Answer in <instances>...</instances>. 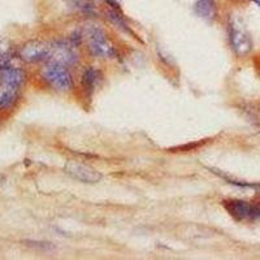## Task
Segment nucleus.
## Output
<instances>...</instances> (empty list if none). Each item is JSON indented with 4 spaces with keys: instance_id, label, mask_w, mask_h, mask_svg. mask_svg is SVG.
I'll return each instance as SVG.
<instances>
[{
    "instance_id": "nucleus-8",
    "label": "nucleus",
    "mask_w": 260,
    "mask_h": 260,
    "mask_svg": "<svg viewBox=\"0 0 260 260\" xmlns=\"http://www.w3.org/2000/svg\"><path fill=\"white\" fill-rule=\"evenodd\" d=\"M26 74L18 67L15 65H7L0 68V86L9 87V89L20 90V87L24 85Z\"/></svg>"
},
{
    "instance_id": "nucleus-11",
    "label": "nucleus",
    "mask_w": 260,
    "mask_h": 260,
    "mask_svg": "<svg viewBox=\"0 0 260 260\" xmlns=\"http://www.w3.org/2000/svg\"><path fill=\"white\" fill-rule=\"evenodd\" d=\"M13 52L12 48L7 45L6 42H0V68L12 64Z\"/></svg>"
},
{
    "instance_id": "nucleus-3",
    "label": "nucleus",
    "mask_w": 260,
    "mask_h": 260,
    "mask_svg": "<svg viewBox=\"0 0 260 260\" xmlns=\"http://www.w3.org/2000/svg\"><path fill=\"white\" fill-rule=\"evenodd\" d=\"M229 41L234 52L240 56L248 53L252 48V41L250 34L240 20H232L229 24Z\"/></svg>"
},
{
    "instance_id": "nucleus-6",
    "label": "nucleus",
    "mask_w": 260,
    "mask_h": 260,
    "mask_svg": "<svg viewBox=\"0 0 260 260\" xmlns=\"http://www.w3.org/2000/svg\"><path fill=\"white\" fill-rule=\"evenodd\" d=\"M77 60V52H76V48L73 46L68 45V43H65V42L61 41L51 43L50 57H48L47 61L57 62V64L69 67V65L76 64Z\"/></svg>"
},
{
    "instance_id": "nucleus-12",
    "label": "nucleus",
    "mask_w": 260,
    "mask_h": 260,
    "mask_svg": "<svg viewBox=\"0 0 260 260\" xmlns=\"http://www.w3.org/2000/svg\"><path fill=\"white\" fill-rule=\"evenodd\" d=\"M98 80H99V72L95 71V69L89 68L87 71H85V73H83V85H85V87H87V89H94L98 83Z\"/></svg>"
},
{
    "instance_id": "nucleus-10",
    "label": "nucleus",
    "mask_w": 260,
    "mask_h": 260,
    "mask_svg": "<svg viewBox=\"0 0 260 260\" xmlns=\"http://www.w3.org/2000/svg\"><path fill=\"white\" fill-rule=\"evenodd\" d=\"M18 98V90L3 87L0 89V110H9L15 106Z\"/></svg>"
},
{
    "instance_id": "nucleus-13",
    "label": "nucleus",
    "mask_w": 260,
    "mask_h": 260,
    "mask_svg": "<svg viewBox=\"0 0 260 260\" xmlns=\"http://www.w3.org/2000/svg\"><path fill=\"white\" fill-rule=\"evenodd\" d=\"M104 3H107L112 9H120V2L118 0H102Z\"/></svg>"
},
{
    "instance_id": "nucleus-2",
    "label": "nucleus",
    "mask_w": 260,
    "mask_h": 260,
    "mask_svg": "<svg viewBox=\"0 0 260 260\" xmlns=\"http://www.w3.org/2000/svg\"><path fill=\"white\" fill-rule=\"evenodd\" d=\"M42 76L46 82L57 91L68 92L73 89V77L65 65L47 61L45 68L42 69Z\"/></svg>"
},
{
    "instance_id": "nucleus-9",
    "label": "nucleus",
    "mask_w": 260,
    "mask_h": 260,
    "mask_svg": "<svg viewBox=\"0 0 260 260\" xmlns=\"http://www.w3.org/2000/svg\"><path fill=\"white\" fill-rule=\"evenodd\" d=\"M195 11L204 20H213L217 15V7L215 0H198L195 4Z\"/></svg>"
},
{
    "instance_id": "nucleus-5",
    "label": "nucleus",
    "mask_w": 260,
    "mask_h": 260,
    "mask_svg": "<svg viewBox=\"0 0 260 260\" xmlns=\"http://www.w3.org/2000/svg\"><path fill=\"white\" fill-rule=\"evenodd\" d=\"M64 171L74 180L85 183H96L102 180V175L96 169L78 161H68L65 164Z\"/></svg>"
},
{
    "instance_id": "nucleus-4",
    "label": "nucleus",
    "mask_w": 260,
    "mask_h": 260,
    "mask_svg": "<svg viewBox=\"0 0 260 260\" xmlns=\"http://www.w3.org/2000/svg\"><path fill=\"white\" fill-rule=\"evenodd\" d=\"M51 45L39 41H30L21 47L18 56L25 62L47 61L50 57Z\"/></svg>"
},
{
    "instance_id": "nucleus-1",
    "label": "nucleus",
    "mask_w": 260,
    "mask_h": 260,
    "mask_svg": "<svg viewBox=\"0 0 260 260\" xmlns=\"http://www.w3.org/2000/svg\"><path fill=\"white\" fill-rule=\"evenodd\" d=\"M89 45V50L94 56L111 59L116 56V48L112 45V42L108 39L106 31L95 25H87L82 32Z\"/></svg>"
},
{
    "instance_id": "nucleus-7",
    "label": "nucleus",
    "mask_w": 260,
    "mask_h": 260,
    "mask_svg": "<svg viewBox=\"0 0 260 260\" xmlns=\"http://www.w3.org/2000/svg\"><path fill=\"white\" fill-rule=\"evenodd\" d=\"M225 208L238 220H250L260 217V204H250L243 201H231L225 203Z\"/></svg>"
},
{
    "instance_id": "nucleus-14",
    "label": "nucleus",
    "mask_w": 260,
    "mask_h": 260,
    "mask_svg": "<svg viewBox=\"0 0 260 260\" xmlns=\"http://www.w3.org/2000/svg\"><path fill=\"white\" fill-rule=\"evenodd\" d=\"M254 3L256 4V6L260 7V0H254Z\"/></svg>"
}]
</instances>
